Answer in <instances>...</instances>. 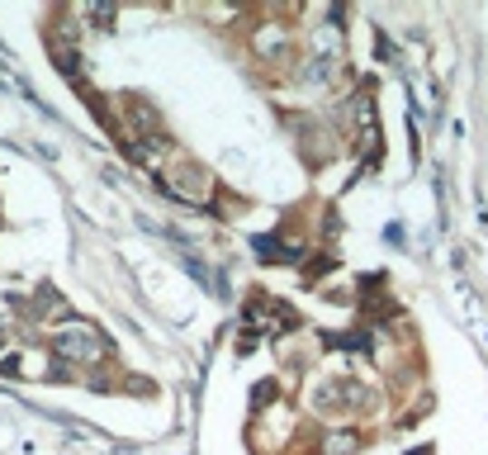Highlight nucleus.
Returning a JSON list of instances; mask_svg holds the SVG:
<instances>
[{"label":"nucleus","instance_id":"obj_6","mask_svg":"<svg viewBox=\"0 0 488 455\" xmlns=\"http://www.w3.org/2000/svg\"><path fill=\"white\" fill-rule=\"evenodd\" d=\"M413 455H432V450H427V446H417V450H413Z\"/></svg>","mask_w":488,"mask_h":455},{"label":"nucleus","instance_id":"obj_3","mask_svg":"<svg viewBox=\"0 0 488 455\" xmlns=\"http://www.w3.org/2000/svg\"><path fill=\"white\" fill-rule=\"evenodd\" d=\"M332 76H337V62L332 57H313L304 67V86H332Z\"/></svg>","mask_w":488,"mask_h":455},{"label":"nucleus","instance_id":"obj_5","mask_svg":"<svg viewBox=\"0 0 488 455\" xmlns=\"http://www.w3.org/2000/svg\"><path fill=\"white\" fill-rule=\"evenodd\" d=\"M270 394H275V380H261V384H257V394H251V403H257V408H261V403H266Z\"/></svg>","mask_w":488,"mask_h":455},{"label":"nucleus","instance_id":"obj_1","mask_svg":"<svg viewBox=\"0 0 488 455\" xmlns=\"http://www.w3.org/2000/svg\"><path fill=\"white\" fill-rule=\"evenodd\" d=\"M48 351H53V361H62V365H91V361L104 356V342H100L95 327L76 323V327H62V333H53L48 337Z\"/></svg>","mask_w":488,"mask_h":455},{"label":"nucleus","instance_id":"obj_4","mask_svg":"<svg viewBox=\"0 0 488 455\" xmlns=\"http://www.w3.org/2000/svg\"><path fill=\"white\" fill-rule=\"evenodd\" d=\"M356 450V431H327L323 437V455H351Z\"/></svg>","mask_w":488,"mask_h":455},{"label":"nucleus","instance_id":"obj_2","mask_svg":"<svg viewBox=\"0 0 488 455\" xmlns=\"http://www.w3.org/2000/svg\"><path fill=\"white\" fill-rule=\"evenodd\" d=\"M176 180H181V190H176L181 199H195V204H200V199L209 195V190H204V185H209V176L195 167V161H185V167L176 171Z\"/></svg>","mask_w":488,"mask_h":455}]
</instances>
